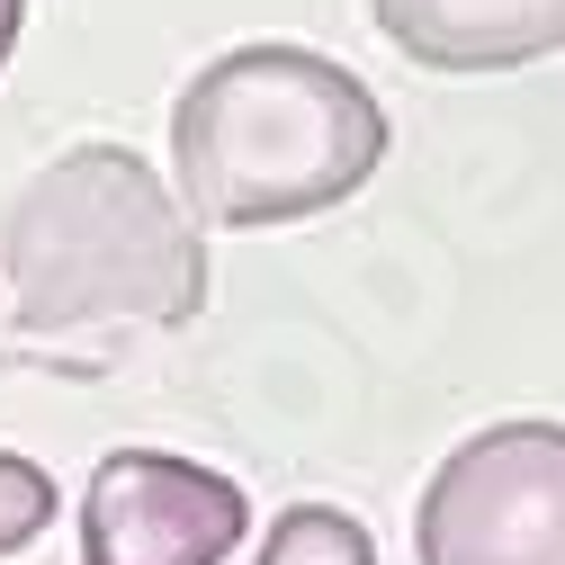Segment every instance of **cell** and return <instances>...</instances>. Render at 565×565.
<instances>
[{"label":"cell","mask_w":565,"mask_h":565,"mask_svg":"<svg viewBox=\"0 0 565 565\" xmlns=\"http://www.w3.org/2000/svg\"><path fill=\"white\" fill-rule=\"evenodd\" d=\"M206 306L198 206L126 145L54 153L0 216V332L36 350H108Z\"/></svg>","instance_id":"cell-1"},{"label":"cell","mask_w":565,"mask_h":565,"mask_svg":"<svg viewBox=\"0 0 565 565\" xmlns=\"http://www.w3.org/2000/svg\"><path fill=\"white\" fill-rule=\"evenodd\" d=\"M386 162V108L315 45H234L171 108V180L198 225H297Z\"/></svg>","instance_id":"cell-2"},{"label":"cell","mask_w":565,"mask_h":565,"mask_svg":"<svg viewBox=\"0 0 565 565\" xmlns=\"http://www.w3.org/2000/svg\"><path fill=\"white\" fill-rule=\"evenodd\" d=\"M422 565H565V422L458 440L413 521Z\"/></svg>","instance_id":"cell-3"},{"label":"cell","mask_w":565,"mask_h":565,"mask_svg":"<svg viewBox=\"0 0 565 565\" xmlns=\"http://www.w3.org/2000/svg\"><path fill=\"white\" fill-rule=\"evenodd\" d=\"M243 530V484L171 449H108L82 484V565H225Z\"/></svg>","instance_id":"cell-4"},{"label":"cell","mask_w":565,"mask_h":565,"mask_svg":"<svg viewBox=\"0 0 565 565\" xmlns=\"http://www.w3.org/2000/svg\"><path fill=\"white\" fill-rule=\"evenodd\" d=\"M395 54L431 73H512L565 54V0H369Z\"/></svg>","instance_id":"cell-5"},{"label":"cell","mask_w":565,"mask_h":565,"mask_svg":"<svg viewBox=\"0 0 565 565\" xmlns=\"http://www.w3.org/2000/svg\"><path fill=\"white\" fill-rule=\"evenodd\" d=\"M252 565H377V539L350 521L341 503H297V512H278L260 556Z\"/></svg>","instance_id":"cell-6"},{"label":"cell","mask_w":565,"mask_h":565,"mask_svg":"<svg viewBox=\"0 0 565 565\" xmlns=\"http://www.w3.org/2000/svg\"><path fill=\"white\" fill-rule=\"evenodd\" d=\"M54 521V476L19 449H0V556H19L28 539H45Z\"/></svg>","instance_id":"cell-7"},{"label":"cell","mask_w":565,"mask_h":565,"mask_svg":"<svg viewBox=\"0 0 565 565\" xmlns=\"http://www.w3.org/2000/svg\"><path fill=\"white\" fill-rule=\"evenodd\" d=\"M19 19H28V0H0V63H10V45H19Z\"/></svg>","instance_id":"cell-8"}]
</instances>
